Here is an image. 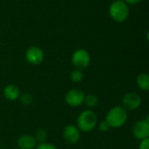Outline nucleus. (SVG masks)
I'll list each match as a JSON object with an SVG mask.
<instances>
[{
    "label": "nucleus",
    "mask_w": 149,
    "mask_h": 149,
    "mask_svg": "<svg viewBox=\"0 0 149 149\" xmlns=\"http://www.w3.org/2000/svg\"><path fill=\"white\" fill-rule=\"evenodd\" d=\"M20 89L13 84L7 85L3 89V96L9 101H15L20 96Z\"/></svg>",
    "instance_id": "11"
},
{
    "label": "nucleus",
    "mask_w": 149,
    "mask_h": 149,
    "mask_svg": "<svg viewBox=\"0 0 149 149\" xmlns=\"http://www.w3.org/2000/svg\"><path fill=\"white\" fill-rule=\"evenodd\" d=\"M139 149H149V138L141 141L139 145Z\"/></svg>",
    "instance_id": "19"
},
{
    "label": "nucleus",
    "mask_w": 149,
    "mask_h": 149,
    "mask_svg": "<svg viewBox=\"0 0 149 149\" xmlns=\"http://www.w3.org/2000/svg\"><path fill=\"white\" fill-rule=\"evenodd\" d=\"M99 98L94 95V94H87L85 96V100H84V103L86 105V107L90 109L96 107L99 105Z\"/></svg>",
    "instance_id": "13"
},
{
    "label": "nucleus",
    "mask_w": 149,
    "mask_h": 149,
    "mask_svg": "<svg viewBox=\"0 0 149 149\" xmlns=\"http://www.w3.org/2000/svg\"><path fill=\"white\" fill-rule=\"evenodd\" d=\"M91 63V56L89 52L85 49L76 50L72 56V65L79 70H83Z\"/></svg>",
    "instance_id": "4"
},
{
    "label": "nucleus",
    "mask_w": 149,
    "mask_h": 149,
    "mask_svg": "<svg viewBox=\"0 0 149 149\" xmlns=\"http://www.w3.org/2000/svg\"><path fill=\"white\" fill-rule=\"evenodd\" d=\"M63 138L68 144L74 145L80 139V131L77 126L67 125L63 129Z\"/></svg>",
    "instance_id": "9"
},
{
    "label": "nucleus",
    "mask_w": 149,
    "mask_h": 149,
    "mask_svg": "<svg viewBox=\"0 0 149 149\" xmlns=\"http://www.w3.org/2000/svg\"><path fill=\"white\" fill-rule=\"evenodd\" d=\"M126 3L128 4H137L141 2V0H124Z\"/></svg>",
    "instance_id": "20"
},
{
    "label": "nucleus",
    "mask_w": 149,
    "mask_h": 149,
    "mask_svg": "<svg viewBox=\"0 0 149 149\" xmlns=\"http://www.w3.org/2000/svg\"><path fill=\"white\" fill-rule=\"evenodd\" d=\"M132 133L134 138L142 141L148 139L149 137V120L148 117L146 120H138L132 128Z\"/></svg>",
    "instance_id": "7"
},
{
    "label": "nucleus",
    "mask_w": 149,
    "mask_h": 149,
    "mask_svg": "<svg viewBox=\"0 0 149 149\" xmlns=\"http://www.w3.org/2000/svg\"><path fill=\"white\" fill-rule=\"evenodd\" d=\"M47 132L44 129V128H38L35 131V134H34V138L37 141V143L40 144V143H44L47 140Z\"/></svg>",
    "instance_id": "14"
},
{
    "label": "nucleus",
    "mask_w": 149,
    "mask_h": 149,
    "mask_svg": "<svg viewBox=\"0 0 149 149\" xmlns=\"http://www.w3.org/2000/svg\"><path fill=\"white\" fill-rule=\"evenodd\" d=\"M98 124L97 115L91 109L85 110L77 118V127L79 131L88 133L93 131Z\"/></svg>",
    "instance_id": "2"
},
{
    "label": "nucleus",
    "mask_w": 149,
    "mask_h": 149,
    "mask_svg": "<svg viewBox=\"0 0 149 149\" xmlns=\"http://www.w3.org/2000/svg\"><path fill=\"white\" fill-rule=\"evenodd\" d=\"M20 102L24 106H29L33 101V97L30 93H24L23 94H20Z\"/></svg>",
    "instance_id": "16"
},
{
    "label": "nucleus",
    "mask_w": 149,
    "mask_h": 149,
    "mask_svg": "<svg viewBox=\"0 0 149 149\" xmlns=\"http://www.w3.org/2000/svg\"><path fill=\"white\" fill-rule=\"evenodd\" d=\"M37 144L34 136L31 134H23L17 140V146L20 149H35Z\"/></svg>",
    "instance_id": "10"
},
{
    "label": "nucleus",
    "mask_w": 149,
    "mask_h": 149,
    "mask_svg": "<svg viewBox=\"0 0 149 149\" xmlns=\"http://www.w3.org/2000/svg\"><path fill=\"white\" fill-rule=\"evenodd\" d=\"M136 83L138 87L142 91L149 90V75L146 72H141L137 76Z\"/></svg>",
    "instance_id": "12"
},
{
    "label": "nucleus",
    "mask_w": 149,
    "mask_h": 149,
    "mask_svg": "<svg viewBox=\"0 0 149 149\" xmlns=\"http://www.w3.org/2000/svg\"><path fill=\"white\" fill-rule=\"evenodd\" d=\"M98 125V128H99V130L100 131V132H103V133H105V132H108L110 129H111V127H110V126H109V124L107 122V120H102V121H100L99 124H97Z\"/></svg>",
    "instance_id": "17"
},
{
    "label": "nucleus",
    "mask_w": 149,
    "mask_h": 149,
    "mask_svg": "<svg viewBox=\"0 0 149 149\" xmlns=\"http://www.w3.org/2000/svg\"><path fill=\"white\" fill-rule=\"evenodd\" d=\"M45 58L44 52L38 46H31L25 52V59L33 65H40Z\"/></svg>",
    "instance_id": "8"
},
{
    "label": "nucleus",
    "mask_w": 149,
    "mask_h": 149,
    "mask_svg": "<svg viewBox=\"0 0 149 149\" xmlns=\"http://www.w3.org/2000/svg\"><path fill=\"white\" fill-rule=\"evenodd\" d=\"M141 97L134 92L127 93L122 99V107L127 111H134L138 109L141 105Z\"/></svg>",
    "instance_id": "6"
},
{
    "label": "nucleus",
    "mask_w": 149,
    "mask_h": 149,
    "mask_svg": "<svg viewBox=\"0 0 149 149\" xmlns=\"http://www.w3.org/2000/svg\"><path fill=\"white\" fill-rule=\"evenodd\" d=\"M127 118V111L123 107L115 106L107 112L105 120L111 128H120L126 124Z\"/></svg>",
    "instance_id": "1"
},
{
    "label": "nucleus",
    "mask_w": 149,
    "mask_h": 149,
    "mask_svg": "<svg viewBox=\"0 0 149 149\" xmlns=\"http://www.w3.org/2000/svg\"><path fill=\"white\" fill-rule=\"evenodd\" d=\"M85 96L86 94L82 90L79 88H72L66 93L65 100L68 106L72 107H77L84 103Z\"/></svg>",
    "instance_id": "5"
},
{
    "label": "nucleus",
    "mask_w": 149,
    "mask_h": 149,
    "mask_svg": "<svg viewBox=\"0 0 149 149\" xmlns=\"http://www.w3.org/2000/svg\"><path fill=\"white\" fill-rule=\"evenodd\" d=\"M109 15L115 22H125L129 16V8L127 3L123 0L113 1L109 7Z\"/></svg>",
    "instance_id": "3"
},
{
    "label": "nucleus",
    "mask_w": 149,
    "mask_h": 149,
    "mask_svg": "<svg viewBox=\"0 0 149 149\" xmlns=\"http://www.w3.org/2000/svg\"><path fill=\"white\" fill-rule=\"evenodd\" d=\"M70 79L74 83H80L84 79V73L82 70L75 69L70 74Z\"/></svg>",
    "instance_id": "15"
},
{
    "label": "nucleus",
    "mask_w": 149,
    "mask_h": 149,
    "mask_svg": "<svg viewBox=\"0 0 149 149\" xmlns=\"http://www.w3.org/2000/svg\"><path fill=\"white\" fill-rule=\"evenodd\" d=\"M35 149H58L54 145L50 144V143H40L38 145H37V147L35 148Z\"/></svg>",
    "instance_id": "18"
}]
</instances>
